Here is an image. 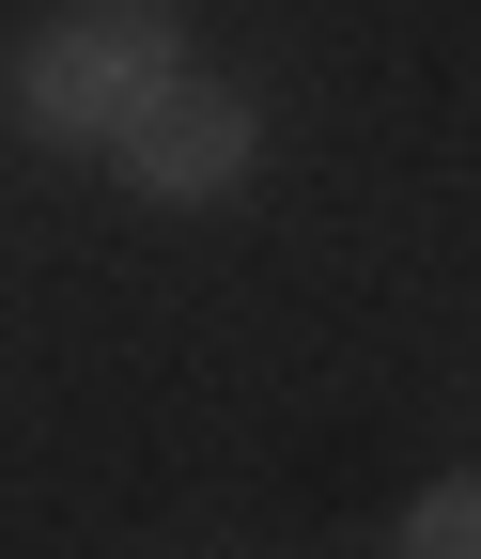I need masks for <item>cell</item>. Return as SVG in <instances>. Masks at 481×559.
Masks as SVG:
<instances>
[{"label":"cell","mask_w":481,"mask_h":559,"mask_svg":"<svg viewBox=\"0 0 481 559\" xmlns=\"http://www.w3.org/2000/svg\"><path fill=\"white\" fill-rule=\"evenodd\" d=\"M388 559H481V466L466 481H420L404 528H388Z\"/></svg>","instance_id":"cell-3"},{"label":"cell","mask_w":481,"mask_h":559,"mask_svg":"<svg viewBox=\"0 0 481 559\" xmlns=\"http://www.w3.org/2000/svg\"><path fill=\"white\" fill-rule=\"evenodd\" d=\"M171 79H187V16L171 0H47L32 47L0 62V109H16V140H47V156H109Z\"/></svg>","instance_id":"cell-1"},{"label":"cell","mask_w":481,"mask_h":559,"mask_svg":"<svg viewBox=\"0 0 481 559\" xmlns=\"http://www.w3.org/2000/svg\"><path fill=\"white\" fill-rule=\"evenodd\" d=\"M109 171L141 187V202H233V187L264 171V109H249L233 79H171L141 124L109 140Z\"/></svg>","instance_id":"cell-2"}]
</instances>
